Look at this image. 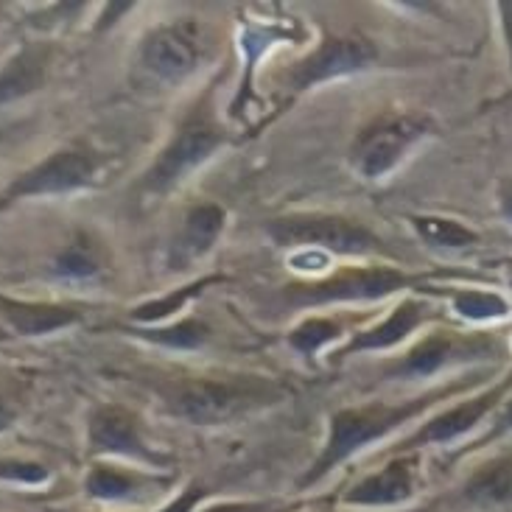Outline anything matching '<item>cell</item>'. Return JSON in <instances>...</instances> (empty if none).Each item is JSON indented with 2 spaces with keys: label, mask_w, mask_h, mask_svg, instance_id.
<instances>
[{
  "label": "cell",
  "mask_w": 512,
  "mask_h": 512,
  "mask_svg": "<svg viewBox=\"0 0 512 512\" xmlns=\"http://www.w3.org/2000/svg\"><path fill=\"white\" fill-rule=\"evenodd\" d=\"M501 213H504V219L512 224V182L504 188V194H501Z\"/></svg>",
  "instance_id": "cell-32"
},
{
  "label": "cell",
  "mask_w": 512,
  "mask_h": 512,
  "mask_svg": "<svg viewBox=\"0 0 512 512\" xmlns=\"http://www.w3.org/2000/svg\"><path fill=\"white\" fill-rule=\"evenodd\" d=\"M412 230L423 238L429 247L440 250H468L473 244H479V233L471 230L468 224L448 219V216H434V213H417L409 219Z\"/></svg>",
  "instance_id": "cell-25"
},
{
  "label": "cell",
  "mask_w": 512,
  "mask_h": 512,
  "mask_svg": "<svg viewBox=\"0 0 512 512\" xmlns=\"http://www.w3.org/2000/svg\"><path fill=\"white\" fill-rule=\"evenodd\" d=\"M104 269H107V250L90 233H76L54 258V272L65 280H93Z\"/></svg>",
  "instance_id": "cell-22"
},
{
  "label": "cell",
  "mask_w": 512,
  "mask_h": 512,
  "mask_svg": "<svg viewBox=\"0 0 512 512\" xmlns=\"http://www.w3.org/2000/svg\"><path fill=\"white\" fill-rule=\"evenodd\" d=\"M512 434V392L504 398L499 409H496V415L490 417V426L487 431L476 440V448H485V445L496 443V440H504V437H510Z\"/></svg>",
  "instance_id": "cell-27"
},
{
  "label": "cell",
  "mask_w": 512,
  "mask_h": 512,
  "mask_svg": "<svg viewBox=\"0 0 512 512\" xmlns=\"http://www.w3.org/2000/svg\"><path fill=\"white\" fill-rule=\"evenodd\" d=\"M227 210L219 202H196L185 210L177 233L171 238L168 247L166 266L171 272H188L205 261L210 252L216 250V244L222 241L227 230Z\"/></svg>",
  "instance_id": "cell-15"
},
{
  "label": "cell",
  "mask_w": 512,
  "mask_h": 512,
  "mask_svg": "<svg viewBox=\"0 0 512 512\" xmlns=\"http://www.w3.org/2000/svg\"><path fill=\"white\" fill-rule=\"evenodd\" d=\"M512 392V370L501 375L499 381H493L482 392H471L462 401L445 403L434 415H429L412 434H406L398 440L395 448H389L387 454H417L423 448L434 445H451L465 440L468 434L479 429L482 423H490V417L496 415L504 398Z\"/></svg>",
  "instance_id": "cell-8"
},
{
  "label": "cell",
  "mask_w": 512,
  "mask_h": 512,
  "mask_svg": "<svg viewBox=\"0 0 512 512\" xmlns=\"http://www.w3.org/2000/svg\"><path fill=\"white\" fill-rule=\"evenodd\" d=\"M224 280L222 275L213 277H196L191 283H182L174 291L168 294H160L154 300H146V303L135 305L129 311V322H135V328H154V325H166V322H174V319L185 317V308L194 303L196 297L202 291L208 289L210 283H219Z\"/></svg>",
  "instance_id": "cell-20"
},
{
  "label": "cell",
  "mask_w": 512,
  "mask_h": 512,
  "mask_svg": "<svg viewBox=\"0 0 512 512\" xmlns=\"http://www.w3.org/2000/svg\"><path fill=\"white\" fill-rule=\"evenodd\" d=\"M0 319L17 336H48V333L65 331L70 325L82 322L84 305L34 303V300H17L0 291Z\"/></svg>",
  "instance_id": "cell-17"
},
{
  "label": "cell",
  "mask_w": 512,
  "mask_h": 512,
  "mask_svg": "<svg viewBox=\"0 0 512 512\" xmlns=\"http://www.w3.org/2000/svg\"><path fill=\"white\" fill-rule=\"evenodd\" d=\"M367 314L361 311H328V314H308L303 317L289 333H286V345L305 361L319 359L322 353H336L345 345L353 333L364 328Z\"/></svg>",
  "instance_id": "cell-16"
},
{
  "label": "cell",
  "mask_w": 512,
  "mask_h": 512,
  "mask_svg": "<svg viewBox=\"0 0 512 512\" xmlns=\"http://www.w3.org/2000/svg\"><path fill=\"white\" fill-rule=\"evenodd\" d=\"M14 417H17V412H14V403L0 392V431L12 429Z\"/></svg>",
  "instance_id": "cell-31"
},
{
  "label": "cell",
  "mask_w": 512,
  "mask_h": 512,
  "mask_svg": "<svg viewBox=\"0 0 512 512\" xmlns=\"http://www.w3.org/2000/svg\"><path fill=\"white\" fill-rule=\"evenodd\" d=\"M420 485V457L417 454H392L378 468L361 476L356 485L342 493L347 510H381V507H401L415 499Z\"/></svg>",
  "instance_id": "cell-14"
},
{
  "label": "cell",
  "mask_w": 512,
  "mask_h": 512,
  "mask_svg": "<svg viewBox=\"0 0 512 512\" xmlns=\"http://www.w3.org/2000/svg\"><path fill=\"white\" fill-rule=\"evenodd\" d=\"M48 468L31 459H0V479L14 485H42L48 482Z\"/></svg>",
  "instance_id": "cell-26"
},
{
  "label": "cell",
  "mask_w": 512,
  "mask_h": 512,
  "mask_svg": "<svg viewBox=\"0 0 512 512\" xmlns=\"http://www.w3.org/2000/svg\"><path fill=\"white\" fill-rule=\"evenodd\" d=\"M51 62V45L48 42H28L0 70V104H12L17 98L37 93Z\"/></svg>",
  "instance_id": "cell-18"
},
{
  "label": "cell",
  "mask_w": 512,
  "mask_h": 512,
  "mask_svg": "<svg viewBox=\"0 0 512 512\" xmlns=\"http://www.w3.org/2000/svg\"><path fill=\"white\" fill-rule=\"evenodd\" d=\"M87 443L96 454L121 457L149 465V468H166L168 459L146 440L143 420L138 412L121 403H101L90 412L87 420Z\"/></svg>",
  "instance_id": "cell-13"
},
{
  "label": "cell",
  "mask_w": 512,
  "mask_h": 512,
  "mask_svg": "<svg viewBox=\"0 0 512 512\" xmlns=\"http://www.w3.org/2000/svg\"><path fill=\"white\" fill-rule=\"evenodd\" d=\"M230 143V132L216 112V87L208 84L185 110L168 143L140 177V191L152 196L174 194L182 182Z\"/></svg>",
  "instance_id": "cell-4"
},
{
  "label": "cell",
  "mask_w": 512,
  "mask_h": 512,
  "mask_svg": "<svg viewBox=\"0 0 512 512\" xmlns=\"http://www.w3.org/2000/svg\"><path fill=\"white\" fill-rule=\"evenodd\" d=\"M350 512H353V510H350Z\"/></svg>",
  "instance_id": "cell-33"
},
{
  "label": "cell",
  "mask_w": 512,
  "mask_h": 512,
  "mask_svg": "<svg viewBox=\"0 0 512 512\" xmlns=\"http://www.w3.org/2000/svg\"><path fill=\"white\" fill-rule=\"evenodd\" d=\"M266 236L277 247L291 252H319V255H339V258H373L375 263L389 258L384 238L367 224L339 213H286L266 222Z\"/></svg>",
  "instance_id": "cell-6"
},
{
  "label": "cell",
  "mask_w": 512,
  "mask_h": 512,
  "mask_svg": "<svg viewBox=\"0 0 512 512\" xmlns=\"http://www.w3.org/2000/svg\"><path fill=\"white\" fill-rule=\"evenodd\" d=\"M465 499L476 507H499L512 499V459H490L465 485Z\"/></svg>",
  "instance_id": "cell-23"
},
{
  "label": "cell",
  "mask_w": 512,
  "mask_h": 512,
  "mask_svg": "<svg viewBox=\"0 0 512 512\" xmlns=\"http://www.w3.org/2000/svg\"><path fill=\"white\" fill-rule=\"evenodd\" d=\"M429 280V275L406 272L392 263H347L319 277L291 280L277 291V305L286 311H314L331 305H364L381 303L392 294L417 289Z\"/></svg>",
  "instance_id": "cell-3"
},
{
  "label": "cell",
  "mask_w": 512,
  "mask_h": 512,
  "mask_svg": "<svg viewBox=\"0 0 512 512\" xmlns=\"http://www.w3.org/2000/svg\"><path fill=\"white\" fill-rule=\"evenodd\" d=\"M501 353H507V345L499 333L431 328L420 333L403 353L381 361L378 381L381 384H420L451 370L496 361Z\"/></svg>",
  "instance_id": "cell-5"
},
{
  "label": "cell",
  "mask_w": 512,
  "mask_h": 512,
  "mask_svg": "<svg viewBox=\"0 0 512 512\" xmlns=\"http://www.w3.org/2000/svg\"><path fill=\"white\" fill-rule=\"evenodd\" d=\"M205 48L191 23H163L152 28L140 42L138 62L154 82L180 87L202 68Z\"/></svg>",
  "instance_id": "cell-12"
},
{
  "label": "cell",
  "mask_w": 512,
  "mask_h": 512,
  "mask_svg": "<svg viewBox=\"0 0 512 512\" xmlns=\"http://www.w3.org/2000/svg\"><path fill=\"white\" fill-rule=\"evenodd\" d=\"M476 387V378H459L443 387H434L429 392H420L412 398H398V401H384L375 398L367 403H353L342 406L328 417V437L319 448L314 462L305 468V473L297 479L300 490H311L319 482H325L336 468L345 462L356 459L364 451H370L381 440L398 434L406 426H412L420 417H429L434 409H440L451 398H459L462 392Z\"/></svg>",
  "instance_id": "cell-1"
},
{
  "label": "cell",
  "mask_w": 512,
  "mask_h": 512,
  "mask_svg": "<svg viewBox=\"0 0 512 512\" xmlns=\"http://www.w3.org/2000/svg\"><path fill=\"white\" fill-rule=\"evenodd\" d=\"M375 62H378V45L370 37H364V34H331V37L319 40L303 59L283 68L280 84L289 93V98H297L319 87V84L370 70Z\"/></svg>",
  "instance_id": "cell-9"
},
{
  "label": "cell",
  "mask_w": 512,
  "mask_h": 512,
  "mask_svg": "<svg viewBox=\"0 0 512 512\" xmlns=\"http://www.w3.org/2000/svg\"><path fill=\"white\" fill-rule=\"evenodd\" d=\"M166 485V476H152V473H140L135 468H121V465H110V462L93 465L84 479L87 496L98 501H129L140 496L143 490Z\"/></svg>",
  "instance_id": "cell-19"
},
{
  "label": "cell",
  "mask_w": 512,
  "mask_h": 512,
  "mask_svg": "<svg viewBox=\"0 0 512 512\" xmlns=\"http://www.w3.org/2000/svg\"><path fill=\"white\" fill-rule=\"evenodd\" d=\"M501 14V31H504V42H507V54H510L512 68V3H499Z\"/></svg>",
  "instance_id": "cell-30"
},
{
  "label": "cell",
  "mask_w": 512,
  "mask_h": 512,
  "mask_svg": "<svg viewBox=\"0 0 512 512\" xmlns=\"http://www.w3.org/2000/svg\"><path fill=\"white\" fill-rule=\"evenodd\" d=\"M434 121L420 112H384L350 143V168L364 182H381L429 138Z\"/></svg>",
  "instance_id": "cell-7"
},
{
  "label": "cell",
  "mask_w": 512,
  "mask_h": 512,
  "mask_svg": "<svg viewBox=\"0 0 512 512\" xmlns=\"http://www.w3.org/2000/svg\"><path fill=\"white\" fill-rule=\"evenodd\" d=\"M440 317V305L429 297H415L406 294L398 303L381 314L373 322L353 333L345 345L331 353V361H345L350 356H367V353H387V350H401L409 339H417L426 325Z\"/></svg>",
  "instance_id": "cell-11"
},
{
  "label": "cell",
  "mask_w": 512,
  "mask_h": 512,
  "mask_svg": "<svg viewBox=\"0 0 512 512\" xmlns=\"http://www.w3.org/2000/svg\"><path fill=\"white\" fill-rule=\"evenodd\" d=\"M202 512H297V504H280V501H227V504H210Z\"/></svg>",
  "instance_id": "cell-28"
},
{
  "label": "cell",
  "mask_w": 512,
  "mask_h": 512,
  "mask_svg": "<svg viewBox=\"0 0 512 512\" xmlns=\"http://www.w3.org/2000/svg\"><path fill=\"white\" fill-rule=\"evenodd\" d=\"M138 339L149 345L163 347V350H177V353H196L213 339V325L199 314H185V317L154 325V328H132Z\"/></svg>",
  "instance_id": "cell-21"
},
{
  "label": "cell",
  "mask_w": 512,
  "mask_h": 512,
  "mask_svg": "<svg viewBox=\"0 0 512 512\" xmlns=\"http://www.w3.org/2000/svg\"><path fill=\"white\" fill-rule=\"evenodd\" d=\"M202 499H205V490H202V487H188V490H182L177 499L168 501L166 507L157 512H194L196 504Z\"/></svg>",
  "instance_id": "cell-29"
},
{
  "label": "cell",
  "mask_w": 512,
  "mask_h": 512,
  "mask_svg": "<svg viewBox=\"0 0 512 512\" xmlns=\"http://www.w3.org/2000/svg\"><path fill=\"white\" fill-rule=\"evenodd\" d=\"M451 311L471 325H493L510 317V303L499 291L490 289H448L445 291Z\"/></svg>",
  "instance_id": "cell-24"
},
{
  "label": "cell",
  "mask_w": 512,
  "mask_h": 512,
  "mask_svg": "<svg viewBox=\"0 0 512 512\" xmlns=\"http://www.w3.org/2000/svg\"><path fill=\"white\" fill-rule=\"evenodd\" d=\"M98 171H101V157L93 149H82V146L56 149L48 157H42L37 166L23 171L0 194V210L20 202V199H31V196H59L82 191L96 182Z\"/></svg>",
  "instance_id": "cell-10"
},
{
  "label": "cell",
  "mask_w": 512,
  "mask_h": 512,
  "mask_svg": "<svg viewBox=\"0 0 512 512\" xmlns=\"http://www.w3.org/2000/svg\"><path fill=\"white\" fill-rule=\"evenodd\" d=\"M168 415L182 423L216 429L261 415L291 395L280 378L263 373H166L152 381Z\"/></svg>",
  "instance_id": "cell-2"
}]
</instances>
